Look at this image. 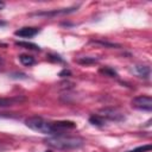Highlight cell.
I'll use <instances>...</instances> for the list:
<instances>
[{"instance_id":"6da1fadb","label":"cell","mask_w":152,"mask_h":152,"mask_svg":"<svg viewBox=\"0 0 152 152\" xmlns=\"http://www.w3.org/2000/svg\"><path fill=\"white\" fill-rule=\"evenodd\" d=\"M25 125L39 133L49 134L51 137L55 135H64L65 131L75 129L76 124L70 120H62V121H48L39 116H31L25 120Z\"/></svg>"},{"instance_id":"7a4b0ae2","label":"cell","mask_w":152,"mask_h":152,"mask_svg":"<svg viewBox=\"0 0 152 152\" xmlns=\"http://www.w3.org/2000/svg\"><path fill=\"white\" fill-rule=\"evenodd\" d=\"M44 142L56 150L69 151V150H77L84 145V140L80 137H66V135H55L49 137L44 140Z\"/></svg>"},{"instance_id":"3957f363","label":"cell","mask_w":152,"mask_h":152,"mask_svg":"<svg viewBox=\"0 0 152 152\" xmlns=\"http://www.w3.org/2000/svg\"><path fill=\"white\" fill-rule=\"evenodd\" d=\"M131 104L133 108L139 109V110H145V112H151L152 110V99L150 95H139L133 97L131 101Z\"/></svg>"},{"instance_id":"277c9868","label":"cell","mask_w":152,"mask_h":152,"mask_svg":"<svg viewBox=\"0 0 152 152\" xmlns=\"http://www.w3.org/2000/svg\"><path fill=\"white\" fill-rule=\"evenodd\" d=\"M77 11V6L74 7H69V8H61V10H52V11H39V12H34L31 13L30 15H36V17H56V15H62V14H69Z\"/></svg>"},{"instance_id":"5b68a950","label":"cell","mask_w":152,"mask_h":152,"mask_svg":"<svg viewBox=\"0 0 152 152\" xmlns=\"http://www.w3.org/2000/svg\"><path fill=\"white\" fill-rule=\"evenodd\" d=\"M99 115L103 118L104 120H110V121H116V122L125 120V115L114 108H103L100 110Z\"/></svg>"},{"instance_id":"8992f818","label":"cell","mask_w":152,"mask_h":152,"mask_svg":"<svg viewBox=\"0 0 152 152\" xmlns=\"http://www.w3.org/2000/svg\"><path fill=\"white\" fill-rule=\"evenodd\" d=\"M39 31H40L39 27L24 26V27H20L18 30H15L14 31V34L17 37H20V38H31V37H34Z\"/></svg>"},{"instance_id":"52a82bcc","label":"cell","mask_w":152,"mask_h":152,"mask_svg":"<svg viewBox=\"0 0 152 152\" xmlns=\"http://www.w3.org/2000/svg\"><path fill=\"white\" fill-rule=\"evenodd\" d=\"M135 71L138 72L139 76L144 77V78H150V75H151V68L148 65H145V64H138L135 65Z\"/></svg>"},{"instance_id":"ba28073f","label":"cell","mask_w":152,"mask_h":152,"mask_svg":"<svg viewBox=\"0 0 152 152\" xmlns=\"http://www.w3.org/2000/svg\"><path fill=\"white\" fill-rule=\"evenodd\" d=\"M19 61H20V63H21L23 65H25V66H31V65H33V64L36 63V59H34L33 56L25 55V53H21V55L19 56Z\"/></svg>"},{"instance_id":"9c48e42d","label":"cell","mask_w":152,"mask_h":152,"mask_svg":"<svg viewBox=\"0 0 152 152\" xmlns=\"http://www.w3.org/2000/svg\"><path fill=\"white\" fill-rule=\"evenodd\" d=\"M89 122L94 126H97V127H102L104 124H106V120L103 118H101L99 114H93L89 116Z\"/></svg>"},{"instance_id":"30bf717a","label":"cell","mask_w":152,"mask_h":152,"mask_svg":"<svg viewBox=\"0 0 152 152\" xmlns=\"http://www.w3.org/2000/svg\"><path fill=\"white\" fill-rule=\"evenodd\" d=\"M15 45L20 46V48H24V49H28V50H34V51L40 50L39 45H37L34 43H28V42H15Z\"/></svg>"},{"instance_id":"8fae6325","label":"cell","mask_w":152,"mask_h":152,"mask_svg":"<svg viewBox=\"0 0 152 152\" xmlns=\"http://www.w3.org/2000/svg\"><path fill=\"white\" fill-rule=\"evenodd\" d=\"M99 72L104 75V76H109V77H118V72L110 68V66H102L99 69Z\"/></svg>"},{"instance_id":"7c38bea8","label":"cell","mask_w":152,"mask_h":152,"mask_svg":"<svg viewBox=\"0 0 152 152\" xmlns=\"http://www.w3.org/2000/svg\"><path fill=\"white\" fill-rule=\"evenodd\" d=\"M77 63L80 64H83V65H88V64H93V63H96L97 59L94 58V57H81L78 59H76Z\"/></svg>"},{"instance_id":"4fadbf2b","label":"cell","mask_w":152,"mask_h":152,"mask_svg":"<svg viewBox=\"0 0 152 152\" xmlns=\"http://www.w3.org/2000/svg\"><path fill=\"white\" fill-rule=\"evenodd\" d=\"M152 148L151 144H146V145H142V146H138L133 150H129V151H126V152H150Z\"/></svg>"},{"instance_id":"5bb4252c","label":"cell","mask_w":152,"mask_h":152,"mask_svg":"<svg viewBox=\"0 0 152 152\" xmlns=\"http://www.w3.org/2000/svg\"><path fill=\"white\" fill-rule=\"evenodd\" d=\"M14 101H18V100L17 99H4V97H0V107L11 106Z\"/></svg>"},{"instance_id":"9a60e30c","label":"cell","mask_w":152,"mask_h":152,"mask_svg":"<svg viewBox=\"0 0 152 152\" xmlns=\"http://www.w3.org/2000/svg\"><path fill=\"white\" fill-rule=\"evenodd\" d=\"M94 43H97V44H101V45H104V46H108V48H115V46H119L118 44H114V43H108V42H103V40H91Z\"/></svg>"},{"instance_id":"2e32d148","label":"cell","mask_w":152,"mask_h":152,"mask_svg":"<svg viewBox=\"0 0 152 152\" xmlns=\"http://www.w3.org/2000/svg\"><path fill=\"white\" fill-rule=\"evenodd\" d=\"M48 58L50 59V61H52V62H63V58L59 56V55H49L48 56Z\"/></svg>"},{"instance_id":"e0dca14e","label":"cell","mask_w":152,"mask_h":152,"mask_svg":"<svg viewBox=\"0 0 152 152\" xmlns=\"http://www.w3.org/2000/svg\"><path fill=\"white\" fill-rule=\"evenodd\" d=\"M71 75V71L70 70H68V69H63L59 74H58V76L59 77H69Z\"/></svg>"},{"instance_id":"ac0fdd59","label":"cell","mask_w":152,"mask_h":152,"mask_svg":"<svg viewBox=\"0 0 152 152\" xmlns=\"http://www.w3.org/2000/svg\"><path fill=\"white\" fill-rule=\"evenodd\" d=\"M5 7V2H2V1H0V10H2Z\"/></svg>"},{"instance_id":"d6986e66","label":"cell","mask_w":152,"mask_h":152,"mask_svg":"<svg viewBox=\"0 0 152 152\" xmlns=\"http://www.w3.org/2000/svg\"><path fill=\"white\" fill-rule=\"evenodd\" d=\"M45 152H51V151H45Z\"/></svg>"},{"instance_id":"ffe728a7","label":"cell","mask_w":152,"mask_h":152,"mask_svg":"<svg viewBox=\"0 0 152 152\" xmlns=\"http://www.w3.org/2000/svg\"><path fill=\"white\" fill-rule=\"evenodd\" d=\"M0 61H1V58H0Z\"/></svg>"}]
</instances>
